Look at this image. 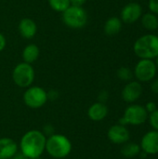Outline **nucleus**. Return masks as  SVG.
Returning <instances> with one entry per match:
<instances>
[{"label":"nucleus","instance_id":"12","mask_svg":"<svg viewBox=\"0 0 158 159\" xmlns=\"http://www.w3.org/2000/svg\"><path fill=\"white\" fill-rule=\"evenodd\" d=\"M108 140L115 144H124L129 141L130 132L127 126L121 124H115L112 126L107 132Z\"/></svg>","mask_w":158,"mask_h":159},{"label":"nucleus","instance_id":"10","mask_svg":"<svg viewBox=\"0 0 158 159\" xmlns=\"http://www.w3.org/2000/svg\"><path fill=\"white\" fill-rule=\"evenodd\" d=\"M141 150L147 156H155L158 154V131L149 130L146 132L140 143Z\"/></svg>","mask_w":158,"mask_h":159},{"label":"nucleus","instance_id":"26","mask_svg":"<svg viewBox=\"0 0 158 159\" xmlns=\"http://www.w3.org/2000/svg\"><path fill=\"white\" fill-rule=\"evenodd\" d=\"M6 46H7V39L5 35L0 32V52L5 49Z\"/></svg>","mask_w":158,"mask_h":159},{"label":"nucleus","instance_id":"30","mask_svg":"<svg viewBox=\"0 0 158 159\" xmlns=\"http://www.w3.org/2000/svg\"><path fill=\"white\" fill-rule=\"evenodd\" d=\"M19 159H30V158H28V157H23V156H22L21 157H20Z\"/></svg>","mask_w":158,"mask_h":159},{"label":"nucleus","instance_id":"7","mask_svg":"<svg viewBox=\"0 0 158 159\" xmlns=\"http://www.w3.org/2000/svg\"><path fill=\"white\" fill-rule=\"evenodd\" d=\"M23 102L32 109L41 108L48 101L47 91L38 86H30L23 93Z\"/></svg>","mask_w":158,"mask_h":159},{"label":"nucleus","instance_id":"23","mask_svg":"<svg viewBox=\"0 0 158 159\" xmlns=\"http://www.w3.org/2000/svg\"><path fill=\"white\" fill-rule=\"evenodd\" d=\"M148 7L151 12L155 13L158 16V0H149Z\"/></svg>","mask_w":158,"mask_h":159},{"label":"nucleus","instance_id":"15","mask_svg":"<svg viewBox=\"0 0 158 159\" xmlns=\"http://www.w3.org/2000/svg\"><path fill=\"white\" fill-rule=\"evenodd\" d=\"M108 115V107L104 102H97L90 105L88 110V116L92 121H102Z\"/></svg>","mask_w":158,"mask_h":159},{"label":"nucleus","instance_id":"11","mask_svg":"<svg viewBox=\"0 0 158 159\" xmlns=\"http://www.w3.org/2000/svg\"><path fill=\"white\" fill-rule=\"evenodd\" d=\"M142 86L139 81H129L128 82L122 89L121 96L122 99L128 103H134L142 95Z\"/></svg>","mask_w":158,"mask_h":159},{"label":"nucleus","instance_id":"16","mask_svg":"<svg viewBox=\"0 0 158 159\" xmlns=\"http://www.w3.org/2000/svg\"><path fill=\"white\" fill-rule=\"evenodd\" d=\"M39 55H40V49L38 46H36L35 44H28L22 49V53H21L23 61L30 64L36 61Z\"/></svg>","mask_w":158,"mask_h":159},{"label":"nucleus","instance_id":"28","mask_svg":"<svg viewBox=\"0 0 158 159\" xmlns=\"http://www.w3.org/2000/svg\"><path fill=\"white\" fill-rule=\"evenodd\" d=\"M99 99H100L99 102H104V103H105L106 100L108 99V93H107V91H102V92H101V94H100V96H99Z\"/></svg>","mask_w":158,"mask_h":159},{"label":"nucleus","instance_id":"31","mask_svg":"<svg viewBox=\"0 0 158 159\" xmlns=\"http://www.w3.org/2000/svg\"><path fill=\"white\" fill-rule=\"evenodd\" d=\"M156 35H157V36H158V30H157V34H156Z\"/></svg>","mask_w":158,"mask_h":159},{"label":"nucleus","instance_id":"25","mask_svg":"<svg viewBox=\"0 0 158 159\" xmlns=\"http://www.w3.org/2000/svg\"><path fill=\"white\" fill-rule=\"evenodd\" d=\"M150 89L151 91L155 94H158V78L153 79L150 84Z\"/></svg>","mask_w":158,"mask_h":159},{"label":"nucleus","instance_id":"2","mask_svg":"<svg viewBox=\"0 0 158 159\" xmlns=\"http://www.w3.org/2000/svg\"><path fill=\"white\" fill-rule=\"evenodd\" d=\"M133 50L140 59H156L158 56V36L155 34L140 36L133 45Z\"/></svg>","mask_w":158,"mask_h":159},{"label":"nucleus","instance_id":"20","mask_svg":"<svg viewBox=\"0 0 158 159\" xmlns=\"http://www.w3.org/2000/svg\"><path fill=\"white\" fill-rule=\"evenodd\" d=\"M47 1L51 9L60 13H62L71 6L70 0H47Z\"/></svg>","mask_w":158,"mask_h":159},{"label":"nucleus","instance_id":"4","mask_svg":"<svg viewBox=\"0 0 158 159\" xmlns=\"http://www.w3.org/2000/svg\"><path fill=\"white\" fill-rule=\"evenodd\" d=\"M148 116L149 114L143 105L130 103L119 119V124L124 126H141L148 120Z\"/></svg>","mask_w":158,"mask_h":159},{"label":"nucleus","instance_id":"29","mask_svg":"<svg viewBox=\"0 0 158 159\" xmlns=\"http://www.w3.org/2000/svg\"><path fill=\"white\" fill-rule=\"evenodd\" d=\"M155 63H156V68L158 69V56L156 58V61H155Z\"/></svg>","mask_w":158,"mask_h":159},{"label":"nucleus","instance_id":"5","mask_svg":"<svg viewBox=\"0 0 158 159\" xmlns=\"http://www.w3.org/2000/svg\"><path fill=\"white\" fill-rule=\"evenodd\" d=\"M88 12L83 7L70 6L62 12L63 23L71 29H81L88 23Z\"/></svg>","mask_w":158,"mask_h":159},{"label":"nucleus","instance_id":"14","mask_svg":"<svg viewBox=\"0 0 158 159\" xmlns=\"http://www.w3.org/2000/svg\"><path fill=\"white\" fill-rule=\"evenodd\" d=\"M20 34L25 39H32L37 33L36 22L30 18H23L20 20L18 26Z\"/></svg>","mask_w":158,"mask_h":159},{"label":"nucleus","instance_id":"18","mask_svg":"<svg viewBox=\"0 0 158 159\" xmlns=\"http://www.w3.org/2000/svg\"><path fill=\"white\" fill-rule=\"evenodd\" d=\"M142 25L144 29L150 32L158 30V16L153 12L143 13L141 17Z\"/></svg>","mask_w":158,"mask_h":159},{"label":"nucleus","instance_id":"8","mask_svg":"<svg viewBox=\"0 0 158 159\" xmlns=\"http://www.w3.org/2000/svg\"><path fill=\"white\" fill-rule=\"evenodd\" d=\"M157 73V68L154 60L149 59H140L136 63L133 71V75L137 81L140 83L151 82L155 79Z\"/></svg>","mask_w":158,"mask_h":159},{"label":"nucleus","instance_id":"6","mask_svg":"<svg viewBox=\"0 0 158 159\" xmlns=\"http://www.w3.org/2000/svg\"><path fill=\"white\" fill-rule=\"evenodd\" d=\"M34 77L35 73L32 64L24 61L18 63L12 71V80L19 88H29L34 83Z\"/></svg>","mask_w":158,"mask_h":159},{"label":"nucleus","instance_id":"1","mask_svg":"<svg viewBox=\"0 0 158 159\" xmlns=\"http://www.w3.org/2000/svg\"><path fill=\"white\" fill-rule=\"evenodd\" d=\"M46 142L47 137L44 132L32 129L21 137L19 147L23 157L30 159H37L46 151Z\"/></svg>","mask_w":158,"mask_h":159},{"label":"nucleus","instance_id":"27","mask_svg":"<svg viewBox=\"0 0 158 159\" xmlns=\"http://www.w3.org/2000/svg\"><path fill=\"white\" fill-rule=\"evenodd\" d=\"M87 0H70V3L72 6H76V7H83Z\"/></svg>","mask_w":158,"mask_h":159},{"label":"nucleus","instance_id":"13","mask_svg":"<svg viewBox=\"0 0 158 159\" xmlns=\"http://www.w3.org/2000/svg\"><path fill=\"white\" fill-rule=\"evenodd\" d=\"M19 145L10 138H0V159H11L16 157Z\"/></svg>","mask_w":158,"mask_h":159},{"label":"nucleus","instance_id":"17","mask_svg":"<svg viewBox=\"0 0 158 159\" xmlns=\"http://www.w3.org/2000/svg\"><path fill=\"white\" fill-rule=\"evenodd\" d=\"M122 24H123V22L120 18L111 17L104 23V26H103L104 33L107 35H115L121 31Z\"/></svg>","mask_w":158,"mask_h":159},{"label":"nucleus","instance_id":"3","mask_svg":"<svg viewBox=\"0 0 158 159\" xmlns=\"http://www.w3.org/2000/svg\"><path fill=\"white\" fill-rule=\"evenodd\" d=\"M46 151L53 158H65L72 151V143L65 135L52 134L47 138Z\"/></svg>","mask_w":158,"mask_h":159},{"label":"nucleus","instance_id":"22","mask_svg":"<svg viewBox=\"0 0 158 159\" xmlns=\"http://www.w3.org/2000/svg\"><path fill=\"white\" fill-rule=\"evenodd\" d=\"M148 121H149V124H150L151 128L154 130L158 131V109L154 111L153 113L149 114Z\"/></svg>","mask_w":158,"mask_h":159},{"label":"nucleus","instance_id":"21","mask_svg":"<svg viewBox=\"0 0 158 159\" xmlns=\"http://www.w3.org/2000/svg\"><path fill=\"white\" fill-rule=\"evenodd\" d=\"M116 75L117 77L122 80V81H125V82H129L131 81V79L133 78L134 75H133V72L131 71V69H129V67H126V66H122L120 67L117 72H116Z\"/></svg>","mask_w":158,"mask_h":159},{"label":"nucleus","instance_id":"9","mask_svg":"<svg viewBox=\"0 0 158 159\" xmlns=\"http://www.w3.org/2000/svg\"><path fill=\"white\" fill-rule=\"evenodd\" d=\"M142 7L141 4L137 2H130L123 7L120 12V19L122 22L127 24H132L137 22L142 15Z\"/></svg>","mask_w":158,"mask_h":159},{"label":"nucleus","instance_id":"24","mask_svg":"<svg viewBox=\"0 0 158 159\" xmlns=\"http://www.w3.org/2000/svg\"><path fill=\"white\" fill-rule=\"evenodd\" d=\"M144 107H145V110L147 111V113L148 114H151V113H153L154 111H156L157 108V105H156V103L155 102H148L145 105H144Z\"/></svg>","mask_w":158,"mask_h":159},{"label":"nucleus","instance_id":"19","mask_svg":"<svg viewBox=\"0 0 158 159\" xmlns=\"http://www.w3.org/2000/svg\"><path fill=\"white\" fill-rule=\"evenodd\" d=\"M142 150L140 144L133 142H127L121 148V154L126 158H133L140 156Z\"/></svg>","mask_w":158,"mask_h":159}]
</instances>
